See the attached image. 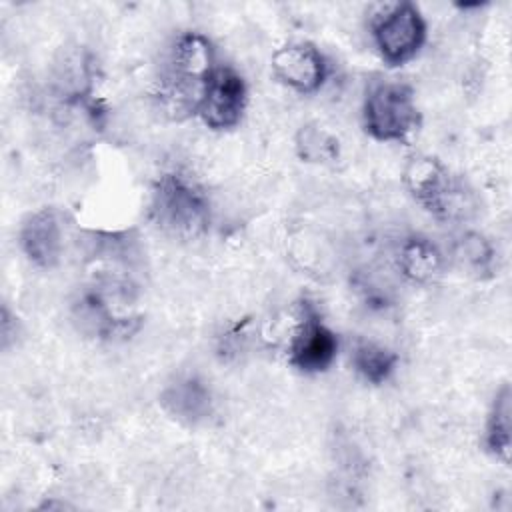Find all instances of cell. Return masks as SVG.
<instances>
[{"label": "cell", "mask_w": 512, "mask_h": 512, "mask_svg": "<svg viewBox=\"0 0 512 512\" xmlns=\"http://www.w3.org/2000/svg\"><path fill=\"white\" fill-rule=\"evenodd\" d=\"M216 66V50L206 34L194 30L178 34L160 72V106L174 118L196 116L202 88Z\"/></svg>", "instance_id": "cell-1"}, {"label": "cell", "mask_w": 512, "mask_h": 512, "mask_svg": "<svg viewBox=\"0 0 512 512\" xmlns=\"http://www.w3.org/2000/svg\"><path fill=\"white\" fill-rule=\"evenodd\" d=\"M150 218L166 234L194 238L206 230L210 206L204 190L182 172H164L150 190Z\"/></svg>", "instance_id": "cell-2"}, {"label": "cell", "mask_w": 512, "mask_h": 512, "mask_svg": "<svg viewBox=\"0 0 512 512\" xmlns=\"http://www.w3.org/2000/svg\"><path fill=\"white\" fill-rule=\"evenodd\" d=\"M422 116L414 90L396 80H376L362 100V128L378 142L406 144L420 128Z\"/></svg>", "instance_id": "cell-3"}, {"label": "cell", "mask_w": 512, "mask_h": 512, "mask_svg": "<svg viewBox=\"0 0 512 512\" xmlns=\"http://www.w3.org/2000/svg\"><path fill=\"white\" fill-rule=\"evenodd\" d=\"M370 36L382 62L396 68L418 56L426 44L428 26L416 4L394 2L372 18Z\"/></svg>", "instance_id": "cell-4"}, {"label": "cell", "mask_w": 512, "mask_h": 512, "mask_svg": "<svg viewBox=\"0 0 512 512\" xmlns=\"http://www.w3.org/2000/svg\"><path fill=\"white\" fill-rule=\"evenodd\" d=\"M402 182L410 196L438 220H452L464 212L462 184L434 156L418 154L408 158Z\"/></svg>", "instance_id": "cell-5"}, {"label": "cell", "mask_w": 512, "mask_h": 512, "mask_svg": "<svg viewBox=\"0 0 512 512\" xmlns=\"http://www.w3.org/2000/svg\"><path fill=\"white\" fill-rule=\"evenodd\" d=\"M338 346L336 332L322 320L314 302L304 298L286 346L288 364L304 374H320L334 364Z\"/></svg>", "instance_id": "cell-6"}, {"label": "cell", "mask_w": 512, "mask_h": 512, "mask_svg": "<svg viewBox=\"0 0 512 512\" xmlns=\"http://www.w3.org/2000/svg\"><path fill=\"white\" fill-rule=\"evenodd\" d=\"M246 106L248 86L244 76L228 64H218L202 88L196 118L210 130H232L242 122Z\"/></svg>", "instance_id": "cell-7"}, {"label": "cell", "mask_w": 512, "mask_h": 512, "mask_svg": "<svg viewBox=\"0 0 512 512\" xmlns=\"http://www.w3.org/2000/svg\"><path fill=\"white\" fill-rule=\"evenodd\" d=\"M274 78L298 94H316L328 80L330 64L320 48L310 42H288L270 58Z\"/></svg>", "instance_id": "cell-8"}, {"label": "cell", "mask_w": 512, "mask_h": 512, "mask_svg": "<svg viewBox=\"0 0 512 512\" xmlns=\"http://www.w3.org/2000/svg\"><path fill=\"white\" fill-rule=\"evenodd\" d=\"M22 254L36 268H54L64 250V228L60 214L54 208L30 212L18 230Z\"/></svg>", "instance_id": "cell-9"}, {"label": "cell", "mask_w": 512, "mask_h": 512, "mask_svg": "<svg viewBox=\"0 0 512 512\" xmlns=\"http://www.w3.org/2000/svg\"><path fill=\"white\" fill-rule=\"evenodd\" d=\"M160 404L172 418L196 424L210 414L212 396L202 380L196 376H182L164 388Z\"/></svg>", "instance_id": "cell-10"}, {"label": "cell", "mask_w": 512, "mask_h": 512, "mask_svg": "<svg viewBox=\"0 0 512 512\" xmlns=\"http://www.w3.org/2000/svg\"><path fill=\"white\" fill-rule=\"evenodd\" d=\"M442 250L426 236L412 234L402 240L398 250V268L412 284H432L444 270Z\"/></svg>", "instance_id": "cell-11"}, {"label": "cell", "mask_w": 512, "mask_h": 512, "mask_svg": "<svg viewBox=\"0 0 512 512\" xmlns=\"http://www.w3.org/2000/svg\"><path fill=\"white\" fill-rule=\"evenodd\" d=\"M512 392L508 384L496 392L484 426V446L500 462L508 464L512 448Z\"/></svg>", "instance_id": "cell-12"}, {"label": "cell", "mask_w": 512, "mask_h": 512, "mask_svg": "<svg viewBox=\"0 0 512 512\" xmlns=\"http://www.w3.org/2000/svg\"><path fill=\"white\" fill-rule=\"evenodd\" d=\"M352 366L362 380L380 386L394 374L398 354L380 342L360 340L352 350Z\"/></svg>", "instance_id": "cell-13"}, {"label": "cell", "mask_w": 512, "mask_h": 512, "mask_svg": "<svg viewBox=\"0 0 512 512\" xmlns=\"http://www.w3.org/2000/svg\"><path fill=\"white\" fill-rule=\"evenodd\" d=\"M454 258L460 262L468 274L476 278H486L494 274L496 250L492 242L480 232H466L458 238L454 248Z\"/></svg>", "instance_id": "cell-14"}, {"label": "cell", "mask_w": 512, "mask_h": 512, "mask_svg": "<svg viewBox=\"0 0 512 512\" xmlns=\"http://www.w3.org/2000/svg\"><path fill=\"white\" fill-rule=\"evenodd\" d=\"M296 154L308 164H332L340 156L338 140L320 124H304L294 140Z\"/></svg>", "instance_id": "cell-15"}]
</instances>
